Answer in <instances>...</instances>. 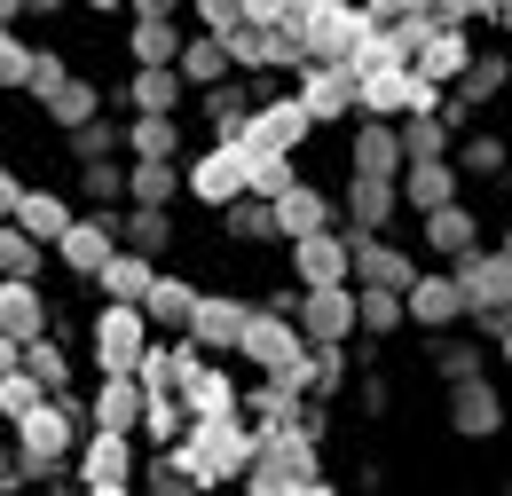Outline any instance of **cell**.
Instances as JSON below:
<instances>
[{
  "label": "cell",
  "instance_id": "c3c4849f",
  "mask_svg": "<svg viewBox=\"0 0 512 496\" xmlns=\"http://www.w3.org/2000/svg\"><path fill=\"white\" fill-rule=\"evenodd\" d=\"M347 386V347H316V363H308V402L316 394H339Z\"/></svg>",
  "mask_w": 512,
  "mask_h": 496
},
{
  "label": "cell",
  "instance_id": "30bf717a",
  "mask_svg": "<svg viewBox=\"0 0 512 496\" xmlns=\"http://www.w3.org/2000/svg\"><path fill=\"white\" fill-rule=\"evenodd\" d=\"M190 197H197V205H213V213L245 205V197H253V158H245L237 142H213L205 158H190Z\"/></svg>",
  "mask_w": 512,
  "mask_h": 496
},
{
  "label": "cell",
  "instance_id": "8fae6325",
  "mask_svg": "<svg viewBox=\"0 0 512 496\" xmlns=\"http://www.w3.org/2000/svg\"><path fill=\"white\" fill-rule=\"evenodd\" d=\"M253 315H260V300H245V292H205V308H197V323H190L197 355H205V363H213V355H245Z\"/></svg>",
  "mask_w": 512,
  "mask_h": 496
},
{
  "label": "cell",
  "instance_id": "e575fe53",
  "mask_svg": "<svg viewBox=\"0 0 512 496\" xmlns=\"http://www.w3.org/2000/svg\"><path fill=\"white\" fill-rule=\"evenodd\" d=\"M229 40H213V32H190V48H182V79H190L197 95H213V87H229Z\"/></svg>",
  "mask_w": 512,
  "mask_h": 496
},
{
  "label": "cell",
  "instance_id": "680465c9",
  "mask_svg": "<svg viewBox=\"0 0 512 496\" xmlns=\"http://www.w3.org/2000/svg\"><path fill=\"white\" fill-rule=\"evenodd\" d=\"M497 496H512V481H505V489H497Z\"/></svg>",
  "mask_w": 512,
  "mask_h": 496
},
{
  "label": "cell",
  "instance_id": "7dc6e473",
  "mask_svg": "<svg viewBox=\"0 0 512 496\" xmlns=\"http://www.w3.org/2000/svg\"><path fill=\"white\" fill-rule=\"evenodd\" d=\"M142 496H205L190 481V473H182V465H174V457H150V473H142Z\"/></svg>",
  "mask_w": 512,
  "mask_h": 496
},
{
  "label": "cell",
  "instance_id": "4fadbf2b",
  "mask_svg": "<svg viewBox=\"0 0 512 496\" xmlns=\"http://www.w3.org/2000/svg\"><path fill=\"white\" fill-rule=\"evenodd\" d=\"M418 252H402L394 237H355V292H418Z\"/></svg>",
  "mask_w": 512,
  "mask_h": 496
},
{
  "label": "cell",
  "instance_id": "7bdbcfd3",
  "mask_svg": "<svg viewBox=\"0 0 512 496\" xmlns=\"http://www.w3.org/2000/svg\"><path fill=\"white\" fill-rule=\"evenodd\" d=\"M40 260H48V245H40V237L0 229V276H8V284H40Z\"/></svg>",
  "mask_w": 512,
  "mask_h": 496
},
{
  "label": "cell",
  "instance_id": "ee69618b",
  "mask_svg": "<svg viewBox=\"0 0 512 496\" xmlns=\"http://www.w3.org/2000/svg\"><path fill=\"white\" fill-rule=\"evenodd\" d=\"M355 300H363V339H371V347L410 323V300H402V292H355Z\"/></svg>",
  "mask_w": 512,
  "mask_h": 496
},
{
  "label": "cell",
  "instance_id": "60d3db41",
  "mask_svg": "<svg viewBox=\"0 0 512 496\" xmlns=\"http://www.w3.org/2000/svg\"><path fill=\"white\" fill-rule=\"evenodd\" d=\"M182 189H190L182 166H134V205H127V213H174Z\"/></svg>",
  "mask_w": 512,
  "mask_h": 496
},
{
  "label": "cell",
  "instance_id": "7a4b0ae2",
  "mask_svg": "<svg viewBox=\"0 0 512 496\" xmlns=\"http://www.w3.org/2000/svg\"><path fill=\"white\" fill-rule=\"evenodd\" d=\"M182 473H190L197 489H221V481H245L260 457V434L253 418H221V426H190V441L182 449H166Z\"/></svg>",
  "mask_w": 512,
  "mask_h": 496
},
{
  "label": "cell",
  "instance_id": "cb8c5ba5",
  "mask_svg": "<svg viewBox=\"0 0 512 496\" xmlns=\"http://www.w3.org/2000/svg\"><path fill=\"white\" fill-rule=\"evenodd\" d=\"M457 189H465L457 158H442V166H410V174H402V205H410L418 221H434V213H449V205H465Z\"/></svg>",
  "mask_w": 512,
  "mask_h": 496
},
{
  "label": "cell",
  "instance_id": "1f68e13d",
  "mask_svg": "<svg viewBox=\"0 0 512 496\" xmlns=\"http://www.w3.org/2000/svg\"><path fill=\"white\" fill-rule=\"evenodd\" d=\"M182 158V119H127V166H174Z\"/></svg>",
  "mask_w": 512,
  "mask_h": 496
},
{
  "label": "cell",
  "instance_id": "8d00e7d4",
  "mask_svg": "<svg viewBox=\"0 0 512 496\" xmlns=\"http://www.w3.org/2000/svg\"><path fill=\"white\" fill-rule=\"evenodd\" d=\"M505 87H512V56L505 48H481V63L465 71V87H457L449 103H457V111H481V103H497Z\"/></svg>",
  "mask_w": 512,
  "mask_h": 496
},
{
  "label": "cell",
  "instance_id": "ffe728a7",
  "mask_svg": "<svg viewBox=\"0 0 512 496\" xmlns=\"http://www.w3.org/2000/svg\"><path fill=\"white\" fill-rule=\"evenodd\" d=\"M276 229H284V245H308V237H331V229H347V221H339V197H331V189L300 182L276 205Z\"/></svg>",
  "mask_w": 512,
  "mask_h": 496
},
{
  "label": "cell",
  "instance_id": "db71d44e",
  "mask_svg": "<svg viewBox=\"0 0 512 496\" xmlns=\"http://www.w3.org/2000/svg\"><path fill=\"white\" fill-rule=\"evenodd\" d=\"M489 24H497V32H512V8H489Z\"/></svg>",
  "mask_w": 512,
  "mask_h": 496
},
{
  "label": "cell",
  "instance_id": "74e56055",
  "mask_svg": "<svg viewBox=\"0 0 512 496\" xmlns=\"http://www.w3.org/2000/svg\"><path fill=\"white\" fill-rule=\"evenodd\" d=\"M505 166H512V142H505V134H489V126H473V134L457 142V174H465V182H497Z\"/></svg>",
  "mask_w": 512,
  "mask_h": 496
},
{
  "label": "cell",
  "instance_id": "681fc988",
  "mask_svg": "<svg viewBox=\"0 0 512 496\" xmlns=\"http://www.w3.org/2000/svg\"><path fill=\"white\" fill-rule=\"evenodd\" d=\"M197 24H205L213 40H237V32H245V0H197Z\"/></svg>",
  "mask_w": 512,
  "mask_h": 496
},
{
  "label": "cell",
  "instance_id": "83f0119b",
  "mask_svg": "<svg viewBox=\"0 0 512 496\" xmlns=\"http://www.w3.org/2000/svg\"><path fill=\"white\" fill-rule=\"evenodd\" d=\"M197 371H205L197 339H158V347H150V363H142V386H150V394H190Z\"/></svg>",
  "mask_w": 512,
  "mask_h": 496
},
{
  "label": "cell",
  "instance_id": "7402d4cb",
  "mask_svg": "<svg viewBox=\"0 0 512 496\" xmlns=\"http://www.w3.org/2000/svg\"><path fill=\"white\" fill-rule=\"evenodd\" d=\"M449 434L457 441H497L505 434V394L481 378V386H457L449 394Z\"/></svg>",
  "mask_w": 512,
  "mask_h": 496
},
{
  "label": "cell",
  "instance_id": "bcb514c9",
  "mask_svg": "<svg viewBox=\"0 0 512 496\" xmlns=\"http://www.w3.org/2000/svg\"><path fill=\"white\" fill-rule=\"evenodd\" d=\"M32 71H40V48H32L24 32H8V40H0V79H8L16 95H32Z\"/></svg>",
  "mask_w": 512,
  "mask_h": 496
},
{
  "label": "cell",
  "instance_id": "44dd1931",
  "mask_svg": "<svg viewBox=\"0 0 512 496\" xmlns=\"http://www.w3.org/2000/svg\"><path fill=\"white\" fill-rule=\"evenodd\" d=\"M71 473H79V489H134V441L127 434H87Z\"/></svg>",
  "mask_w": 512,
  "mask_h": 496
},
{
  "label": "cell",
  "instance_id": "f907efd6",
  "mask_svg": "<svg viewBox=\"0 0 512 496\" xmlns=\"http://www.w3.org/2000/svg\"><path fill=\"white\" fill-rule=\"evenodd\" d=\"M355 402H363V418H386V410H394V386H386V371H363V378H355Z\"/></svg>",
  "mask_w": 512,
  "mask_h": 496
},
{
  "label": "cell",
  "instance_id": "7c38bea8",
  "mask_svg": "<svg viewBox=\"0 0 512 496\" xmlns=\"http://www.w3.org/2000/svg\"><path fill=\"white\" fill-rule=\"evenodd\" d=\"M150 426V386L142 378H95L87 394V434H142Z\"/></svg>",
  "mask_w": 512,
  "mask_h": 496
},
{
  "label": "cell",
  "instance_id": "f6af8a7d",
  "mask_svg": "<svg viewBox=\"0 0 512 496\" xmlns=\"http://www.w3.org/2000/svg\"><path fill=\"white\" fill-rule=\"evenodd\" d=\"M24 371L40 378V386H48L56 402L71 394V355H64V339H40V347H24Z\"/></svg>",
  "mask_w": 512,
  "mask_h": 496
},
{
  "label": "cell",
  "instance_id": "6f0895ef",
  "mask_svg": "<svg viewBox=\"0 0 512 496\" xmlns=\"http://www.w3.org/2000/svg\"><path fill=\"white\" fill-rule=\"evenodd\" d=\"M505 252H512V221H505Z\"/></svg>",
  "mask_w": 512,
  "mask_h": 496
},
{
  "label": "cell",
  "instance_id": "f546056e",
  "mask_svg": "<svg viewBox=\"0 0 512 496\" xmlns=\"http://www.w3.org/2000/svg\"><path fill=\"white\" fill-rule=\"evenodd\" d=\"M158 276H166L158 260H142V252H119V260L103 268V284H95V292H103V308H142V300L158 292Z\"/></svg>",
  "mask_w": 512,
  "mask_h": 496
},
{
  "label": "cell",
  "instance_id": "4316f807",
  "mask_svg": "<svg viewBox=\"0 0 512 496\" xmlns=\"http://www.w3.org/2000/svg\"><path fill=\"white\" fill-rule=\"evenodd\" d=\"M197 308H205V292H197L190 276H158V292L142 300V315H150V331H174V339H190V323H197Z\"/></svg>",
  "mask_w": 512,
  "mask_h": 496
},
{
  "label": "cell",
  "instance_id": "f5cc1de1",
  "mask_svg": "<svg viewBox=\"0 0 512 496\" xmlns=\"http://www.w3.org/2000/svg\"><path fill=\"white\" fill-rule=\"evenodd\" d=\"M292 496H339V489H331V481H300Z\"/></svg>",
  "mask_w": 512,
  "mask_h": 496
},
{
  "label": "cell",
  "instance_id": "9c48e42d",
  "mask_svg": "<svg viewBox=\"0 0 512 496\" xmlns=\"http://www.w3.org/2000/svg\"><path fill=\"white\" fill-rule=\"evenodd\" d=\"M127 213H79V229H71L64 245H56V268H71L79 284H103V268L127 252Z\"/></svg>",
  "mask_w": 512,
  "mask_h": 496
},
{
  "label": "cell",
  "instance_id": "d4e9b609",
  "mask_svg": "<svg viewBox=\"0 0 512 496\" xmlns=\"http://www.w3.org/2000/svg\"><path fill=\"white\" fill-rule=\"evenodd\" d=\"M473 63H481V48H473L465 32H434V40L418 48V79H426V87H442V95H457Z\"/></svg>",
  "mask_w": 512,
  "mask_h": 496
},
{
  "label": "cell",
  "instance_id": "d590c367",
  "mask_svg": "<svg viewBox=\"0 0 512 496\" xmlns=\"http://www.w3.org/2000/svg\"><path fill=\"white\" fill-rule=\"evenodd\" d=\"M197 103H205V126H213V142H245V126H253V95H245V87H237V79H229V87H213V95H197Z\"/></svg>",
  "mask_w": 512,
  "mask_h": 496
},
{
  "label": "cell",
  "instance_id": "d6986e66",
  "mask_svg": "<svg viewBox=\"0 0 512 496\" xmlns=\"http://www.w3.org/2000/svg\"><path fill=\"white\" fill-rule=\"evenodd\" d=\"M292 95L308 103V119H316V126L363 119V79H355V71H300V87H292Z\"/></svg>",
  "mask_w": 512,
  "mask_h": 496
},
{
  "label": "cell",
  "instance_id": "8992f818",
  "mask_svg": "<svg viewBox=\"0 0 512 496\" xmlns=\"http://www.w3.org/2000/svg\"><path fill=\"white\" fill-rule=\"evenodd\" d=\"M150 315L142 308H95L87 315V355H95V378H142L150 363Z\"/></svg>",
  "mask_w": 512,
  "mask_h": 496
},
{
  "label": "cell",
  "instance_id": "277c9868",
  "mask_svg": "<svg viewBox=\"0 0 512 496\" xmlns=\"http://www.w3.org/2000/svg\"><path fill=\"white\" fill-rule=\"evenodd\" d=\"M300 48L308 71H355L363 40H371V8H347V0H300Z\"/></svg>",
  "mask_w": 512,
  "mask_h": 496
},
{
  "label": "cell",
  "instance_id": "f35d334b",
  "mask_svg": "<svg viewBox=\"0 0 512 496\" xmlns=\"http://www.w3.org/2000/svg\"><path fill=\"white\" fill-rule=\"evenodd\" d=\"M457 126L449 119H402V150H410V166H442V158H457Z\"/></svg>",
  "mask_w": 512,
  "mask_h": 496
},
{
  "label": "cell",
  "instance_id": "5b68a950",
  "mask_svg": "<svg viewBox=\"0 0 512 496\" xmlns=\"http://www.w3.org/2000/svg\"><path fill=\"white\" fill-rule=\"evenodd\" d=\"M457 284H465V308H473V339H505L512 331V252L497 245V252H473V260H457L449 268Z\"/></svg>",
  "mask_w": 512,
  "mask_h": 496
},
{
  "label": "cell",
  "instance_id": "3957f363",
  "mask_svg": "<svg viewBox=\"0 0 512 496\" xmlns=\"http://www.w3.org/2000/svg\"><path fill=\"white\" fill-rule=\"evenodd\" d=\"M79 426H87V402H71V394L64 402H40V410L16 426V457L32 465V481H64L71 465H79V449H87Z\"/></svg>",
  "mask_w": 512,
  "mask_h": 496
},
{
  "label": "cell",
  "instance_id": "484cf974",
  "mask_svg": "<svg viewBox=\"0 0 512 496\" xmlns=\"http://www.w3.org/2000/svg\"><path fill=\"white\" fill-rule=\"evenodd\" d=\"M190 426H221V418H245V386L221 371V363H205V371L190 378Z\"/></svg>",
  "mask_w": 512,
  "mask_h": 496
},
{
  "label": "cell",
  "instance_id": "52a82bcc",
  "mask_svg": "<svg viewBox=\"0 0 512 496\" xmlns=\"http://www.w3.org/2000/svg\"><path fill=\"white\" fill-rule=\"evenodd\" d=\"M308 134H316L308 103H300V95H276V103H260V111H253V126H245V142H237V150H245L253 166H284Z\"/></svg>",
  "mask_w": 512,
  "mask_h": 496
},
{
  "label": "cell",
  "instance_id": "603a6c76",
  "mask_svg": "<svg viewBox=\"0 0 512 496\" xmlns=\"http://www.w3.org/2000/svg\"><path fill=\"white\" fill-rule=\"evenodd\" d=\"M418 237H426V252H434L442 268L489 252V245H481V213H473V205H449V213H434V221H418Z\"/></svg>",
  "mask_w": 512,
  "mask_h": 496
},
{
  "label": "cell",
  "instance_id": "b9f144b4",
  "mask_svg": "<svg viewBox=\"0 0 512 496\" xmlns=\"http://www.w3.org/2000/svg\"><path fill=\"white\" fill-rule=\"evenodd\" d=\"M127 252H142V260H158L166 268V252H174V213H127Z\"/></svg>",
  "mask_w": 512,
  "mask_h": 496
},
{
  "label": "cell",
  "instance_id": "11a10c76",
  "mask_svg": "<svg viewBox=\"0 0 512 496\" xmlns=\"http://www.w3.org/2000/svg\"><path fill=\"white\" fill-rule=\"evenodd\" d=\"M497 363H505V371H512V331H505V339H497Z\"/></svg>",
  "mask_w": 512,
  "mask_h": 496
},
{
  "label": "cell",
  "instance_id": "ac0fdd59",
  "mask_svg": "<svg viewBox=\"0 0 512 496\" xmlns=\"http://www.w3.org/2000/svg\"><path fill=\"white\" fill-rule=\"evenodd\" d=\"M56 339V308L40 284H0V347H40Z\"/></svg>",
  "mask_w": 512,
  "mask_h": 496
},
{
  "label": "cell",
  "instance_id": "9f6ffc18",
  "mask_svg": "<svg viewBox=\"0 0 512 496\" xmlns=\"http://www.w3.org/2000/svg\"><path fill=\"white\" fill-rule=\"evenodd\" d=\"M79 496H134V489H79Z\"/></svg>",
  "mask_w": 512,
  "mask_h": 496
},
{
  "label": "cell",
  "instance_id": "f1b7e54d",
  "mask_svg": "<svg viewBox=\"0 0 512 496\" xmlns=\"http://www.w3.org/2000/svg\"><path fill=\"white\" fill-rule=\"evenodd\" d=\"M8 229H24V237H40V245L56 252V245L71 237V229H79V213H71L56 189H32V197H24L16 213H8Z\"/></svg>",
  "mask_w": 512,
  "mask_h": 496
},
{
  "label": "cell",
  "instance_id": "6da1fadb",
  "mask_svg": "<svg viewBox=\"0 0 512 496\" xmlns=\"http://www.w3.org/2000/svg\"><path fill=\"white\" fill-rule=\"evenodd\" d=\"M316 441H323V418H316V410H308L300 426H284V434H260V457H253V473H245L237 489H245V496H292L300 481H323Z\"/></svg>",
  "mask_w": 512,
  "mask_h": 496
},
{
  "label": "cell",
  "instance_id": "ab89813d",
  "mask_svg": "<svg viewBox=\"0 0 512 496\" xmlns=\"http://www.w3.org/2000/svg\"><path fill=\"white\" fill-rule=\"evenodd\" d=\"M221 237H229V245H284V229H276V205H260V197L229 205V213H221Z\"/></svg>",
  "mask_w": 512,
  "mask_h": 496
},
{
  "label": "cell",
  "instance_id": "d6a6232c",
  "mask_svg": "<svg viewBox=\"0 0 512 496\" xmlns=\"http://www.w3.org/2000/svg\"><path fill=\"white\" fill-rule=\"evenodd\" d=\"M426 363H434V378L457 394V386H481V378H489V347H481V339H434Z\"/></svg>",
  "mask_w": 512,
  "mask_h": 496
},
{
  "label": "cell",
  "instance_id": "816d5d0a",
  "mask_svg": "<svg viewBox=\"0 0 512 496\" xmlns=\"http://www.w3.org/2000/svg\"><path fill=\"white\" fill-rule=\"evenodd\" d=\"M0 489H8V496H24V489H32V465L16 457V441H8V457H0Z\"/></svg>",
  "mask_w": 512,
  "mask_h": 496
},
{
  "label": "cell",
  "instance_id": "4dcf8cb0",
  "mask_svg": "<svg viewBox=\"0 0 512 496\" xmlns=\"http://www.w3.org/2000/svg\"><path fill=\"white\" fill-rule=\"evenodd\" d=\"M119 95H127L134 119H174V111H182V95H190V79H182V71H134Z\"/></svg>",
  "mask_w": 512,
  "mask_h": 496
},
{
  "label": "cell",
  "instance_id": "2e32d148",
  "mask_svg": "<svg viewBox=\"0 0 512 496\" xmlns=\"http://www.w3.org/2000/svg\"><path fill=\"white\" fill-rule=\"evenodd\" d=\"M394 213H402V182L347 174V189H339V221H347V237H386V229H394Z\"/></svg>",
  "mask_w": 512,
  "mask_h": 496
},
{
  "label": "cell",
  "instance_id": "9a60e30c",
  "mask_svg": "<svg viewBox=\"0 0 512 496\" xmlns=\"http://www.w3.org/2000/svg\"><path fill=\"white\" fill-rule=\"evenodd\" d=\"M347 174H371V182H402V174H410L402 126H386V119H355V134H347Z\"/></svg>",
  "mask_w": 512,
  "mask_h": 496
},
{
  "label": "cell",
  "instance_id": "836d02e7",
  "mask_svg": "<svg viewBox=\"0 0 512 496\" xmlns=\"http://www.w3.org/2000/svg\"><path fill=\"white\" fill-rule=\"evenodd\" d=\"M103 103H111V95H103L95 79H71L64 95H56V103H40V111H48V126H64V142H71V134H87V126L103 119Z\"/></svg>",
  "mask_w": 512,
  "mask_h": 496
},
{
  "label": "cell",
  "instance_id": "e0dca14e",
  "mask_svg": "<svg viewBox=\"0 0 512 496\" xmlns=\"http://www.w3.org/2000/svg\"><path fill=\"white\" fill-rule=\"evenodd\" d=\"M410 323H418V331H434V339H457V323H473L465 284H457L449 268H426V276H418V292H410Z\"/></svg>",
  "mask_w": 512,
  "mask_h": 496
},
{
  "label": "cell",
  "instance_id": "5bb4252c",
  "mask_svg": "<svg viewBox=\"0 0 512 496\" xmlns=\"http://www.w3.org/2000/svg\"><path fill=\"white\" fill-rule=\"evenodd\" d=\"M292 284H300V292H339V284H355V237L331 229V237L292 245Z\"/></svg>",
  "mask_w": 512,
  "mask_h": 496
},
{
  "label": "cell",
  "instance_id": "ba28073f",
  "mask_svg": "<svg viewBox=\"0 0 512 496\" xmlns=\"http://www.w3.org/2000/svg\"><path fill=\"white\" fill-rule=\"evenodd\" d=\"M182 48H190V32L174 24V0H134V24H127L134 71H182Z\"/></svg>",
  "mask_w": 512,
  "mask_h": 496
}]
</instances>
